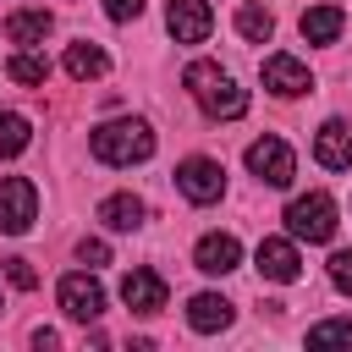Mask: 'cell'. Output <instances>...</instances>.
I'll list each match as a JSON object with an SVG mask.
<instances>
[{
    "label": "cell",
    "mask_w": 352,
    "mask_h": 352,
    "mask_svg": "<svg viewBox=\"0 0 352 352\" xmlns=\"http://www.w3.org/2000/svg\"><path fill=\"white\" fill-rule=\"evenodd\" d=\"M33 214H38V187L28 176H6L0 182V231L6 236H22L33 226Z\"/></svg>",
    "instance_id": "cell-6"
},
{
    "label": "cell",
    "mask_w": 352,
    "mask_h": 352,
    "mask_svg": "<svg viewBox=\"0 0 352 352\" xmlns=\"http://www.w3.org/2000/svg\"><path fill=\"white\" fill-rule=\"evenodd\" d=\"M33 346H38V352H44V346H60V336H55L50 324H38V330H33Z\"/></svg>",
    "instance_id": "cell-27"
},
{
    "label": "cell",
    "mask_w": 352,
    "mask_h": 352,
    "mask_svg": "<svg viewBox=\"0 0 352 352\" xmlns=\"http://www.w3.org/2000/svg\"><path fill=\"white\" fill-rule=\"evenodd\" d=\"M253 264H258V275H264V280H280V286H292V280L302 275L297 236H264V242H258V253H253Z\"/></svg>",
    "instance_id": "cell-7"
},
{
    "label": "cell",
    "mask_w": 352,
    "mask_h": 352,
    "mask_svg": "<svg viewBox=\"0 0 352 352\" xmlns=\"http://www.w3.org/2000/svg\"><path fill=\"white\" fill-rule=\"evenodd\" d=\"M308 346H352V319H319V324H308Z\"/></svg>",
    "instance_id": "cell-22"
},
{
    "label": "cell",
    "mask_w": 352,
    "mask_h": 352,
    "mask_svg": "<svg viewBox=\"0 0 352 352\" xmlns=\"http://www.w3.org/2000/svg\"><path fill=\"white\" fill-rule=\"evenodd\" d=\"M297 28H302V38H308V44H336V38H341V28H346V11H341V6H308Z\"/></svg>",
    "instance_id": "cell-16"
},
{
    "label": "cell",
    "mask_w": 352,
    "mask_h": 352,
    "mask_svg": "<svg viewBox=\"0 0 352 352\" xmlns=\"http://www.w3.org/2000/svg\"><path fill=\"white\" fill-rule=\"evenodd\" d=\"M77 258H82L88 270H99V264H110V242H104V236H82V242H77Z\"/></svg>",
    "instance_id": "cell-24"
},
{
    "label": "cell",
    "mask_w": 352,
    "mask_h": 352,
    "mask_svg": "<svg viewBox=\"0 0 352 352\" xmlns=\"http://www.w3.org/2000/svg\"><path fill=\"white\" fill-rule=\"evenodd\" d=\"M314 160L324 170H352V121L330 116L319 132H314Z\"/></svg>",
    "instance_id": "cell-10"
},
{
    "label": "cell",
    "mask_w": 352,
    "mask_h": 352,
    "mask_svg": "<svg viewBox=\"0 0 352 352\" xmlns=\"http://www.w3.org/2000/svg\"><path fill=\"white\" fill-rule=\"evenodd\" d=\"M182 82H187V94L198 99L204 116H214V121H236V116H248V88H242L226 66H214V60H192V66L182 72Z\"/></svg>",
    "instance_id": "cell-1"
},
{
    "label": "cell",
    "mask_w": 352,
    "mask_h": 352,
    "mask_svg": "<svg viewBox=\"0 0 352 352\" xmlns=\"http://www.w3.org/2000/svg\"><path fill=\"white\" fill-rule=\"evenodd\" d=\"M6 280H11L16 292H33V286H38V270H33L28 258H6Z\"/></svg>",
    "instance_id": "cell-25"
},
{
    "label": "cell",
    "mask_w": 352,
    "mask_h": 352,
    "mask_svg": "<svg viewBox=\"0 0 352 352\" xmlns=\"http://www.w3.org/2000/svg\"><path fill=\"white\" fill-rule=\"evenodd\" d=\"M138 11H143V0H104V16L110 22H132Z\"/></svg>",
    "instance_id": "cell-26"
},
{
    "label": "cell",
    "mask_w": 352,
    "mask_h": 352,
    "mask_svg": "<svg viewBox=\"0 0 352 352\" xmlns=\"http://www.w3.org/2000/svg\"><path fill=\"white\" fill-rule=\"evenodd\" d=\"M165 28H170L176 44H204L209 28H214V11H209V0H170L165 6Z\"/></svg>",
    "instance_id": "cell-9"
},
{
    "label": "cell",
    "mask_w": 352,
    "mask_h": 352,
    "mask_svg": "<svg viewBox=\"0 0 352 352\" xmlns=\"http://www.w3.org/2000/svg\"><path fill=\"white\" fill-rule=\"evenodd\" d=\"M50 28H55V16H50V11H11V16H6V38H11L16 50L44 44V38H50Z\"/></svg>",
    "instance_id": "cell-17"
},
{
    "label": "cell",
    "mask_w": 352,
    "mask_h": 352,
    "mask_svg": "<svg viewBox=\"0 0 352 352\" xmlns=\"http://www.w3.org/2000/svg\"><path fill=\"white\" fill-rule=\"evenodd\" d=\"M192 264H198L204 275H231V270L242 264V242H236L231 231H209V236H198Z\"/></svg>",
    "instance_id": "cell-11"
},
{
    "label": "cell",
    "mask_w": 352,
    "mask_h": 352,
    "mask_svg": "<svg viewBox=\"0 0 352 352\" xmlns=\"http://www.w3.org/2000/svg\"><path fill=\"white\" fill-rule=\"evenodd\" d=\"M66 72H72L77 82H94V77H104V72H110V55H104L99 44H88V38H82V44H72V50H66Z\"/></svg>",
    "instance_id": "cell-18"
},
{
    "label": "cell",
    "mask_w": 352,
    "mask_h": 352,
    "mask_svg": "<svg viewBox=\"0 0 352 352\" xmlns=\"http://www.w3.org/2000/svg\"><path fill=\"white\" fill-rule=\"evenodd\" d=\"M99 220H104V231H138V226L148 220V204H143L138 192H110V198L99 204Z\"/></svg>",
    "instance_id": "cell-15"
},
{
    "label": "cell",
    "mask_w": 352,
    "mask_h": 352,
    "mask_svg": "<svg viewBox=\"0 0 352 352\" xmlns=\"http://www.w3.org/2000/svg\"><path fill=\"white\" fill-rule=\"evenodd\" d=\"M286 231L297 242H330L336 236V198L330 192H302L286 204Z\"/></svg>",
    "instance_id": "cell-3"
},
{
    "label": "cell",
    "mask_w": 352,
    "mask_h": 352,
    "mask_svg": "<svg viewBox=\"0 0 352 352\" xmlns=\"http://www.w3.org/2000/svg\"><path fill=\"white\" fill-rule=\"evenodd\" d=\"M121 302H126L132 314H160V308H165V275L132 270V275L121 280Z\"/></svg>",
    "instance_id": "cell-13"
},
{
    "label": "cell",
    "mask_w": 352,
    "mask_h": 352,
    "mask_svg": "<svg viewBox=\"0 0 352 352\" xmlns=\"http://www.w3.org/2000/svg\"><path fill=\"white\" fill-rule=\"evenodd\" d=\"M60 308H66V319H77V324H94L99 314H104V286L94 280V275H66L60 280Z\"/></svg>",
    "instance_id": "cell-8"
},
{
    "label": "cell",
    "mask_w": 352,
    "mask_h": 352,
    "mask_svg": "<svg viewBox=\"0 0 352 352\" xmlns=\"http://www.w3.org/2000/svg\"><path fill=\"white\" fill-rule=\"evenodd\" d=\"M236 319V308L220 297V292H198L192 302H187V324L198 330V336H214V330H226Z\"/></svg>",
    "instance_id": "cell-14"
},
{
    "label": "cell",
    "mask_w": 352,
    "mask_h": 352,
    "mask_svg": "<svg viewBox=\"0 0 352 352\" xmlns=\"http://www.w3.org/2000/svg\"><path fill=\"white\" fill-rule=\"evenodd\" d=\"M264 88H270L275 99H297V94L314 88V77H308V66H302L297 55H270V60H264Z\"/></svg>",
    "instance_id": "cell-12"
},
{
    "label": "cell",
    "mask_w": 352,
    "mask_h": 352,
    "mask_svg": "<svg viewBox=\"0 0 352 352\" xmlns=\"http://www.w3.org/2000/svg\"><path fill=\"white\" fill-rule=\"evenodd\" d=\"M88 148H94V160H104V165H143V160L154 154V126L138 121V116L104 121V126H94Z\"/></svg>",
    "instance_id": "cell-2"
},
{
    "label": "cell",
    "mask_w": 352,
    "mask_h": 352,
    "mask_svg": "<svg viewBox=\"0 0 352 352\" xmlns=\"http://www.w3.org/2000/svg\"><path fill=\"white\" fill-rule=\"evenodd\" d=\"M28 143H33V126H28V116L6 110V116H0V154L11 160V154H22Z\"/></svg>",
    "instance_id": "cell-21"
},
{
    "label": "cell",
    "mask_w": 352,
    "mask_h": 352,
    "mask_svg": "<svg viewBox=\"0 0 352 352\" xmlns=\"http://www.w3.org/2000/svg\"><path fill=\"white\" fill-rule=\"evenodd\" d=\"M176 187H182L187 204H214L226 192V165L209 160V154H192V160L176 165Z\"/></svg>",
    "instance_id": "cell-4"
},
{
    "label": "cell",
    "mask_w": 352,
    "mask_h": 352,
    "mask_svg": "<svg viewBox=\"0 0 352 352\" xmlns=\"http://www.w3.org/2000/svg\"><path fill=\"white\" fill-rule=\"evenodd\" d=\"M6 77L22 82V88H44V82H50V60H44L38 50H16V55L6 60Z\"/></svg>",
    "instance_id": "cell-20"
},
{
    "label": "cell",
    "mask_w": 352,
    "mask_h": 352,
    "mask_svg": "<svg viewBox=\"0 0 352 352\" xmlns=\"http://www.w3.org/2000/svg\"><path fill=\"white\" fill-rule=\"evenodd\" d=\"M330 286H336L341 297H352V248L330 253Z\"/></svg>",
    "instance_id": "cell-23"
},
{
    "label": "cell",
    "mask_w": 352,
    "mask_h": 352,
    "mask_svg": "<svg viewBox=\"0 0 352 352\" xmlns=\"http://www.w3.org/2000/svg\"><path fill=\"white\" fill-rule=\"evenodd\" d=\"M248 170H253L264 187H292L297 154H292L280 138H258V143H248Z\"/></svg>",
    "instance_id": "cell-5"
},
{
    "label": "cell",
    "mask_w": 352,
    "mask_h": 352,
    "mask_svg": "<svg viewBox=\"0 0 352 352\" xmlns=\"http://www.w3.org/2000/svg\"><path fill=\"white\" fill-rule=\"evenodd\" d=\"M236 33H242L248 44H270V33H275V16H270V6H258V0H242V6H236Z\"/></svg>",
    "instance_id": "cell-19"
}]
</instances>
